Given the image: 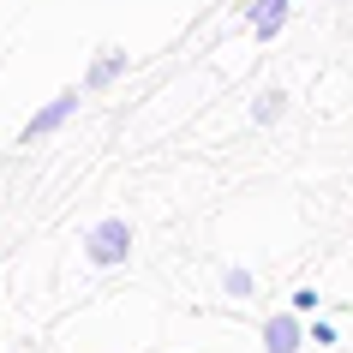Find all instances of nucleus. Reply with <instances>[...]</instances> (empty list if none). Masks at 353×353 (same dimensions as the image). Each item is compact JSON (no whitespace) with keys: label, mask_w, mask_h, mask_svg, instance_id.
<instances>
[{"label":"nucleus","mask_w":353,"mask_h":353,"mask_svg":"<svg viewBox=\"0 0 353 353\" xmlns=\"http://www.w3.org/2000/svg\"><path fill=\"white\" fill-rule=\"evenodd\" d=\"M84 258H90L96 270H114V263H126V258H132V228L120 222V216L96 222L90 234H84Z\"/></svg>","instance_id":"nucleus-1"},{"label":"nucleus","mask_w":353,"mask_h":353,"mask_svg":"<svg viewBox=\"0 0 353 353\" xmlns=\"http://www.w3.org/2000/svg\"><path fill=\"white\" fill-rule=\"evenodd\" d=\"M72 114H78V90H60L54 102H48V108H42L30 126H24V138H48V132H60L66 120H72Z\"/></svg>","instance_id":"nucleus-2"},{"label":"nucleus","mask_w":353,"mask_h":353,"mask_svg":"<svg viewBox=\"0 0 353 353\" xmlns=\"http://www.w3.org/2000/svg\"><path fill=\"white\" fill-rule=\"evenodd\" d=\"M299 341H305V330H299L294 312H281V317H270V323H263V347H270V353H294Z\"/></svg>","instance_id":"nucleus-3"},{"label":"nucleus","mask_w":353,"mask_h":353,"mask_svg":"<svg viewBox=\"0 0 353 353\" xmlns=\"http://www.w3.org/2000/svg\"><path fill=\"white\" fill-rule=\"evenodd\" d=\"M281 24H288V0H258V6H252V30H258L263 42L281 37Z\"/></svg>","instance_id":"nucleus-4"},{"label":"nucleus","mask_w":353,"mask_h":353,"mask_svg":"<svg viewBox=\"0 0 353 353\" xmlns=\"http://www.w3.org/2000/svg\"><path fill=\"white\" fill-rule=\"evenodd\" d=\"M120 72H126V54H120V48H102V60H96L90 78H84V90H108Z\"/></svg>","instance_id":"nucleus-5"},{"label":"nucleus","mask_w":353,"mask_h":353,"mask_svg":"<svg viewBox=\"0 0 353 353\" xmlns=\"http://www.w3.org/2000/svg\"><path fill=\"white\" fill-rule=\"evenodd\" d=\"M281 114H288V96L281 90H263L258 102H252V120H258V126H276Z\"/></svg>","instance_id":"nucleus-6"},{"label":"nucleus","mask_w":353,"mask_h":353,"mask_svg":"<svg viewBox=\"0 0 353 353\" xmlns=\"http://www.w3.org/2000/svg\"><path fill=\"white\" fill-rule=\"evenodd\" d=\"M222 288H228L234 299H245V294H252V270H228V276H222Z\"/></svg>","instance_id":"nucleus-7"}]
</instances>
